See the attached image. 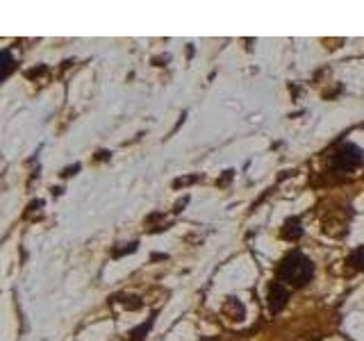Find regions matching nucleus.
<instances>
[{"instance_id": "nucleus-1", "label": "nucleus", "mask_w": 364, "mask_h": 341, "mask_svg": "<svg viewBox=\"0 0 364 341\" xmlns=\"http://www.w3.org/2000/svg\"><path fill=\"white\" fill-rule=\"evenodd\" d=\"M312 273H314V264L310 259L301 253H291L280 261L278 282L291 284V287H303V284L312 278Z\"/></svg>"}, {"instance_id": "nucleus-2", "label": "nucleus", "mask_w": 364, "mask_h": 341, "mask_svg": "<svg viewBox=\"0 0 364 341\" xmlns=\"http://www.w3.org/2000/svg\"><path fill=\"white\" fill-rule=\"evenodd\" d=\"M362 159H364V155H362V151H360L358 146L341 144L337 151L333 153V168L344 173V170H353L355 166H360Z\"/></svg>"}, {"instance_id": "nucleus-3", "label": "nucleus", "mask_w": 364, "mask_h": 341, "mask_svg": "<svg viewBox=\"0 0 364 341\" xmlns=\"http://www.w3.org/2000/svg\"><path fill=\"white\" fill-rule=\"evenodd\" d=\"M287 298H289L287 287H284L282 282H273L271 289H269V310L271 312H280L284 307V303H287Z\"/></svg>"}, {"instance_id": "nucleus-4", "label": "nucleus", "mask_w": 364, "mask_h": 341, "mask_svg": "<svg viewBox=\"0 0 364 341\" xmlns=\"http://www.w3.org/2000/svg\"><path fill=\"white\" fill-rule=\"evenodd\" d=\"M303 234V230H301V221L299 219H289L287 223H284V227H282V237L284 239H291V242H296Z\"/></svg>"}, {"instance_id": "nucleus-5", "label": "nucleus", "mask_w": 364, "mask_h": 341, "mask_svg": "<svg viewBox=\"0 0 364 341\" xmlns=\"http://www.w3.org/2000/svg\"><path fill=\"white\" fill-rule=\"evenodd\" d=\"M350 264L355 266L358 271H362L364 269V248H358V250H353V255H350Z\"/></svg>"}, {"instance_id": "nucleus-6", "label": "nucleus", "mask_w": 364, "mask_h": 341, "mask_svg": "<svg viewBox=\"0 0 364 341\" xmlns=\"http://www.w3.org/2000/svg\"><path fill=\"white\" fill-rule=\"evenodd\" d=\"M11 66H14V60H11V55L9 50H3V73H0V77H7L11 73Z\"/></svg>"}, {"instance_id": "nucleus-7", "label": "nucleus", "mask_w": 364, "mask_h": 341, "mask_svg": "<svg viewBox=\"0 0 364 341\" xmlns=\"http://www.w3.org/2000/svg\"><path fill=\"white\" fill-rule=\"evenodd\" d=\"M148 328H151V323H144V325H141L139 330H134V332H132V341H139V339H141V335L146 332Z\"/></svg>"}]
</instances>
